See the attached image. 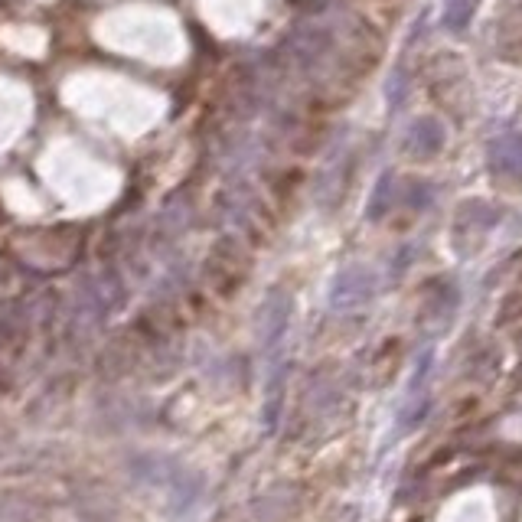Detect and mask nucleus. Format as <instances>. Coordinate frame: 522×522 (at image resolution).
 <instances>
[{"instance_id": "f257e3e1", "label": "nucleus", "mask_w": 522, "mask_h": 522, "mask_svg": "<svg viewBox=\"0 0 522 522\" xmlns=\"http://www.w3.org/2000/svg\"><path fill=\"white\" fill-rule=\"evenodd\" d=\"M291 310H294V297L284 288H271L265 294V301H261V307H258V320H255L258 343H261V350L265 353H275L281 346V340L288 337Z\"/></svg>"}, {"instance_id": "f03ea898", "label": "nucleus", "mask_w": 522, "mask_h": 522, "mask_svg": "<svg viewBox=\"0 0 522 522\" xmlns=\"http://www.w3.org/2000/svg\"><path fill=\"white\" fill-rule=\"evenodd\" d=\"M376 294V275L366 265H350L343 268L337 281L330 288V307L333 310H353L363 307L369 297Z\"/></svg>"}, {"instance_id": "7ed1b4c3", "label": "nucleus", "mask_w": 522, "mask_h": 522, "mask_svg": "<svg viewBox=\"0 0 522 522\" xmlns=\"http://www.w3.org/2000/svg\"><path fill=\"white\" fill-rule=\"evenodd\" d=\"M444 141H447V131L438 118H418L405 128L402 134V147L405 154L412 160H431L444 151Z\"/></svg>"}, {"instance_id": "20e7f679", "label": "nucleus", "mask_w": 522, "mask_h": 522, "mask_svg": "<svg viewBox=\"0 0 522 522\" xmlns=\"http://www.w3.org/2000/svg\"><path fill=\"white\" fill-rule=\"evenodd\" d=\"M496 222H500V209L487 200H467L457 206V216H454V239L461 242L464 235H487Z\"/></svg>"}, {"instance_id": "39448f33", "label": "nucleus", "mask_w": 522, "mask_h": 522, "mask_svg": "<svg viewBox=\"0 0 522 522\" xmlns=\"http://www.w3.org/2000/svg\"><path fill=\"white\" fill-rule=\"evenodd\" d=\"M487 167L496 177H522V134L509 131L487 147Z\"/></svg>"}, {"instance_id": "423d86ee", "label": "nucleus", "mask_w": 522, "mask_h": 522, "mask_svg": "<svg viewBox=\"0 0 522 522\" xmlns=\"http://www.w3.org/2000/svg\"><path fill=\"white\" fill-rule=\"evenodd\" d=\"M284 389H288V363L275 353L268 369V392H265V431L275 434L284 408Z\"/></svg>"}, {"instance_id": "0eeeda50", "label": "nucleus", "mask_w": 522, "mask_h": 522, "mask_svg": "<svg viewBox=\"0 0 522 522\" xmlns=\"http://www.w3.org/2000/svg\"><path fill=\"white\" fill-rule=\"evenodd\" d=\"M395 200H399V183H395V173H392V170H385L382 177H379V183H376V190H372L366 219H369V222H382L385 216L392 213Z\"/></svg>"}, {"instance_id": "6e6552de", "label": "nucleus", "mask_w": 522, "mask_h": 522, "mask_svg": "<svg viewBox=\"0 0 522 522\" xmlns=\"http://www.w3.org/2000/svg\"><path fill=\"white\" fill-rule=\"evenodd\" d=\"M477 4L480 0H444V27L454 33H464Z\"/></svg>"}, {"instance_id": "1a4fd4ad", "label": "nucleus", "mask_w": 522, "mask_h": 522, "mask_svg": "<svg viewBox=\"0 0 522 522\" xmlns=\"http://www.w3.org/2000/svg\"><path fill=\"white\" fill-rule=\"evenodd\" d=\"M399 200H408V206H415V209H428L434 200V190L425 180H408L405 186H399Z\"/></svg>"}]
</instances>
